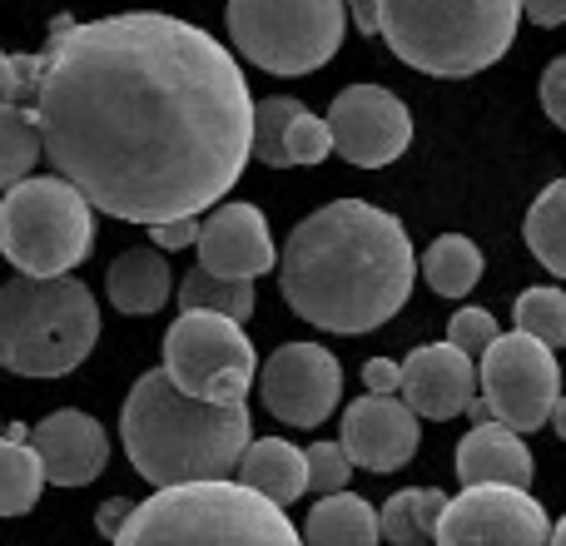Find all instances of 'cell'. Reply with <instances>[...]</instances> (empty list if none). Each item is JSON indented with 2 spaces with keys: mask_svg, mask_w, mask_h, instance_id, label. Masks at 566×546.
I'll use <instances>...</instances> for the list:
<instances>
[{
  "mask_svg": "<svg viewBox=\"0 0 566 546\" xmlns=\"http://www.w3.org/2000/svg\"><path fill=\"white\" fill-rule=\"evenodd\" d=\"M169 288H175V273H169L165 249H155V244L125 249L105 273L109 303H115L119 313H129V318H149V313H159L169 303Z\"/></svg>",
  "mask_w": 566,
  "mask_h": 546,
  "instance_id": "19",
  "label": "cell"
},
{
  "mask_svg": "<svg viewBox=\"0 0 566 546\" xmlns=\"http://www.w3.org/2000/svg\"><path fill=\"white\" fill-rule=\"evenodd\" d=\"M398 392L418 418H432V422L462 418L468 402L482 392L478 358H468L458 343H428V348H412L408 363H402V388Z\"/></svg>",
  "mask_w": 566,
  "mask_h": 546,
  "instance_id": "15",
  "label": "cell"
},
{
  "mask_svg": "<svg viewBox=\"0 0 566 546\" xmlns=\"http://www.w3.org/2000/svg\"><path fill=\"white\" fill-rule=\"evenodd\" d=\"M552 546H566V517L557 522V527H552Z\"/></svg>",
  "mask_w": 566,
  "mask_h": 546,
  "instance_id": "41",
  "label": "cell"
},
{
  "mask_svg": "<svg viewBox=\"0 0 566 546\" xmlns=\"http://www.w3.org/2000/svg\"><path fill=\"white\" fill-rule=\"evenodd\" d=\"M333 155V129L328 119H318L313 109H293L289 125H283V165H323Z\"/></svg>",
  "mask_w": 566,
  "mask_h": 546,
  "instance_id": "29",
  "label": "cell"
},
{
  "mask_svg": "<svg viewBox=\"0 0 566 546\" xmlns=\"http://www.w3.org/2000/svg\"><path fill=\"white\" fill-rule=\"evenodd\" d=\"M45 492V468L25 428L0 432V517H25Z\"/></svg>",
  "mask_w": 566,
  "mask_h": 546,
  "instance_id": "22",
  "label": "cell"
},
{
  "mask_svg": "<svg viewBox=\"0 0 566 546\" xmlns=\"http://www.w3.org/2000/svg\"><path fill=\"white\" fill-rule=\"evenodd\" d=\"M239 482L274 497L279 507H289V502H298L308 492V452L283 438H259L239 458Z\"/></svg>",
  "mask_w": 566,
  "mask_h": 546,
  "instance_id": "20",
  "label": "cell"
},
{
  "mask_svg": "<svg viewBox=\"0 0 566 546\" xmlns=\"http://www.w3.org/2000/svg\"><path fill=\"white\" fill-rule=\"evenodd\" d=\"M30 115L55 175L125 224L205 214L254 159V95L239 60L159 10L60 15Z\"/></svg>",
  "mask_w": 566,
  "mask_h": 546,
  "instance_id": "1",
  "label": "cell"
},
{
  "mask_svg": "<svg viewBox=\"0 0 566 546\" xmlns=\"http://www.w3.org/2000/svg\"><path fill=\"white\" fill-rule=\"evenodd\" d=\"M432 546H552V522L527 487L488 482L448 497Z\"/></svg>",
  "mask_w": 566,
  "mask_h": 546,
  "instance_id": "11",
  "label": "cell"
},
{
  "mask_svg": "<svg viewBox=\"0 0 566 546\" xmlns=\"http://www.w3.org/2000/svg\"><path fill=\"white\" fill-rule=\"evenodd\" d=\"M378 542H382L378 512H373V502L353 497L348 487L318 497L308 522H303V546H378Z\"/></svg>",
  "mask_w": 566,
  "mask_h": 546,
  "instance_id": "21",
  "label": "cell"
},
{
  "mask_svg": "<svg viewBox=\"0 0 566 546\" xmlns=\"http://www.w3.org/2000/svg\"><path fill=\"white\" fill-rule=\"evenodd\" d=\"M542 109H547L552 125L566 129V55L552 60L547 75H542Z\"/></svg>",
  "mask_w": 566,
  "mask_h": 546,
  "instance_id": "35",
  "label": "cell"
},
{
  "mask_svg": "<svg viewBox=\"0 0 566 546\" xmlns=\"http://www.w3.org/2000/svg\"><path fill=\"white\" fill-rule=\"evenodd\" d=\"M119 442L149 487H179L234 477L254 428L244 402H205L179 388L165 368H149L125 398Z\"/></svg>",
  "mask_w": 566,
  "mask_h": 546,
  "instance_id": "3",
  "label": "cell"
},
{
  "mask_svg": "<svg viewBox=\"0 0 566 546\" xmlns=\"http://www.w3.org/2000/svg\"><path fill=\"white\" fill-rule=\"evenodd\" d=\"M348 15L363 35H378V0H348Z\"/></svg>",
  "mask_w": 566,
  "mask_h": 546,
  "instance_id": "38",
  "label": "cell"
},
{
  "mask_svg": "<svg viewBox=\"0 0 566 546\" xmlns=\"http://www.w3.org/2000/svg\"><path fill=\"white\" fill-rule=\"evenodd\" d=\"M298 109V99L293 95H269L254 105V159L269 169H289L283 165V125H289V115Z\"/></svg>",
  "mask_w": 566,
  "mask_h": 546,
  "instance_id": "30",
  "label": "cell"
},
{
  "mask_svg": "<svg viewBox=\"0 0 566 546\" xmlns=\"http://www.w3.org/2000/svg\"><path fill=\"white\" fill-rule=\"evenodd\" d=\"M492 338H497V318H492L488 308H458L448 323V343H458L468 358H482V353L492 348Z\"/></svg>",
  "mask_w": 566,
  "mask_h": 546,
  "instance_id": "32",
  "label": "cell"
},
{
  "mask_svg": "<svg viewBox=\"0 0 566 546\" xmlns=\"http://www.w3.org/2000/svg\"><path fill=\"white\" fill-rule=\"evenodd\" d=\"M412 239L368 199L313 209L279 254V288L303 323L323 333H373L398 318L412 293Z\"/></svg>",
  "mask_w": 566,
  "mask_h": 546,
  "instance_id": "2",
  "label": "cell"
},
{
  "mask_svg": "<svg viewBox=\"0 0 566 546\" xmlns=\"http://www.w3.org/2000/svg\"><path fill=\"white\" fill-rule=\"evenodd\" d=\"M522 234H527L532 259H537L547 273L566 279V175L552 179V185L542 189L537 199H532Z\"/></svg>",
  "mask_w": 566,
  "mask_h": 546,
  "instance_id": "25",
  "label": "cell"
},
{
  "mask_svg": "<svg viewBox=\"0 0 566 546\" xmlns=\"http://www.w3.org/2000/svg\"><path fill=\"white\" fill-rule=\"evenodd\" d=\"M328 129H333V155H343L358 169H382L402 159L412 145V115L392 90L382 85H348L328 105Z\"/></svg>",
  "mask_w": 566,
  "mask_h": 546,
  "instance_id": "13",
  "label": "cell"
},
{
  "mask_svg": "<svg viewBox=\"0 0 566 546\" xmlns=\"http://www.w3.org/2000/svg\"><path fill=\"white\" fill-rule=\"evenodd\" d=\"M422 279H428L432 293L442 298H468L482 279V249L472 244L468 234H442L428 244V254L418 259Z\"/></svg>",
  "mask_w": 566,
  "mask_h": 546,
  "instance_id": "24",
  "label": "cell"
},
{
  "mask_svg": "<svg viewBox=\"0 0 566 546\" xmlns=\"http://www.w3.org/2000/svg\"><path fill=\"white\" fill-rule=\"evenodd\" d=\"M30 442H35V452H40L45 482H55V487H90L109 462L105 428L80 408H60V412H50V418H40Z\"/></svg>",
  "mask_w": 566,
  "mask_h": 546,
  "instance_id": "17",
  "label": "cell"
},
{
  "mask_svg": "<svg viewBox=\"0 0 566 546\" xmlns=\"http://www.w3.org/2000/svg\"><path fill=\"white\" fill-rule=\"evenodd\" d=\"M95 249V204L70 185L65 175L20 179L0 199V259L20 273H55L80 269Z\"/></svg>",
  "mask_w": 566,
  "mask_h": 546,
  "instance_id": "7",
  "label": "cell"
},
{
  "mask_svg": "<svg viewBox=\"0 0 566 546\" xmlns=\"http://www.w3.org/2000/svg\"><path fill=\"white\" fill-rule=\"evenodd\" d=\"M478 382L492 418L517 428L522 438L552 422V408L562 398V368L552 348L532 333H497L492 348L478 358Z\"/></svg>",
  "mask_w": 566,
  "mask_h": 546,
  "instance_id": "10",
  "label": "cell"
},
{
  "mask_svg": "<svg viewBox=\"0 0 566 546\" xmlns=\"http://www.w3.org/2000/svg\"><path fill=\"white\" fill-rule=\"evenodd\" d=\"M418 412L402 402V392H368L343 412V452L363 472H398L418 458Z\"/></svg>",
  "mask_w": 566,
  "mask_h": 546,
  "instance_id": "14",
  "label": "cell"
},
{
  "mask_svg": "<svg viewBox=\"0 0 566 546\" xmlns=\"http://www.w3.org/2000/svg\"><path fill=\"white\" fill-rule=\"evenodd\" d=\"M458 477L462 487H488V482H502V487H532V452L522 442L517 428L488 418L458 442Z\"/></svg>",
  "mask_w": 566,
  "mask_h": 546,
  "instance_id": "18",
  "label": "cell"
},
{
  "mask_svg": "<svg viewBox=\"0 0 566 546\" xmlns=\"http://www.w3.org/2000/svg\"><path fill=\"white\" fill-rule=\"evenodd\" d=\"M522 15H532L537 25H566V0H522Z\"/></svg>",
  "mask_w": 566,
  "mask_h": 546,
  "instance_id": "37",
  "label": "cell"
},
{
  "mask_svg": "<svg viewBox=\"0 0 566 546\" xmlns=\"http://www.w3.org/2000/svg\"><path fill=\"white\" fill-rule=\"evenodd\" d=\"M363 382H368V392H398L402 388V363L368 358V363H363Z\"/></svg>",
  "mask_w": 566,
  "mask_h": 546,
  "instance_id": "36",
  "label": "cell"
},
{
  "mask_svg": "<svg viewBox=\"0 0 566 546\" xmlns=\"http://www.w3.org/2000/svg\"><path fill=\"white\" fill-rule=\"evenodd\" d=\"M40 155H45V145H40V125L30 115V105L0 99V195L10 185H20Z\"/></svg>",
  "mask_w": 566,
  "mask_h": 546,
  "instance_id": "27",
  "label": "cell"
},
{
  "mask_svg": "<svg viewBox=\"0 0 566 546\" xmlns=\"http://www.w3.org/2000/svg\"><path fill=\"white\" fill-rule=\"evenodd\" d=\"M517 328L542 338L547 348H566V293L562 288H527L512 303Z\"/></svg>",
  "mask_w": 566,
  "mask_h": 546,
  "instance_id": "28",
  "label": "cell"
},
{
  "mask_svg": "<svg viewBox=\"0 0 566 546\" xmlns=\"http://www.w3.org/2000/svg\"><path fill=\"white\" fill-rule=\"evenodd\" d=\"M135 507H125V502H105V507H99V532H105V537H115L119 527H125V517Z\"/></svg>",
  "mask_w": 566,
  "mask_h": 546,
  "instance_id": "39",
  "label": "cell"
},
{
  "mask_svg": "<svg viewBox=\"0 0 566 546\" xmlns=\"http://www.w3.org/2000/svg\"><path fill=\"white\" fill-rule=\"evenodd\" d=\"M448 512V492L438 487H408V492H392L378 512V527L388 546H428L438 537V522Z\"/></svg>",
  "mask_w": 566,
  "mask_h": 546,
  "instance_id": "23",
  "label": "cell"
},
{
  "mask_svg": "<svg viewBox=\"0 0 566 546\" xmlns=\"http://www.w3.org/2000/svg\"><path fill=\"white\" fill-rule=\"evenodd\" d=\"M179 303L185 308H205V313H224V318L249 323L254 318V279H224V273L209 269H189L185 283H179Z\"/></svg>",
  "mask_w": 566,
  "mask_h": 546,
  "instance_id": "26",
  "label": "cell"
},
{
  "mask_svg": "<svg viewBox=\"0 0 566 546\" xmlns=\"http://www.w3.org/2000/svg\"><path fill=\"white\" fill-rule=\"evenodd\" d=\"M353 477V458L343 452V442H313L308 448V492L328 497V492H343Z\"/></svg>",
  "mask_w": 566,
  "mask_h": 546,
  "instance_id": "31",
  "label": "cell"
},
{
  "mask_svg": "<svg viewBox=\"0 0 566 546\" xmlns=\"http://www.w3.org/2000/svg\"><path fill=\"white\" fill-rule=\"evenodd\" d=\"M35 80H40V55H10V50H0V99L30 105L35 99Z\"/></svg>",
  "mask_w": 566,
  "mask_h": 546,
  "instance_id": "33",
  "label": "cell"
},
{
  "mask_svg": "<svg viewBox=\"0 0 566 546\" xmlns=\"http://www.w3.org/2000/svg\"><path fill=\"white\" fill-rule=\"evenodd\" d=\"M552 428H557V438L566 442V398H557V408H552Z\"/></svg>",
  "mask_w": 566,
  "mask_h": 546,
  "instance_id": "40",
  "label": "cell"
},
{
  "mask_svg": "<svg viewBox=\"0 0 566 546\" xmlns=\"http://www.w3.org/2000/svg\"><path fill=\"white\" fill-rule=\"evenodd\" d=\"M199 214H179V219H165V224H149V234H155V249H165V254H179V249H195L199 244Z\"/></svg>",
  "mask_w": 566,
  "mask_h": 546,
  "instance_id": "34",
  "label": "cell"
},
{
  "mask_svg": "<svg viewBox=\"0 0 566 546\" xmlns=\"http://www.w3.org/2000/svg\"><path fill=\"white\" fill-rule=\"evenodd\" d=\"M109 546H303V537L274 497L219 477L155 487Z\"/></svg>",
  "mask_w": 566,
  "mask_h": 546,
  "instance_id": "4",
  "label": "cell"
},
{
  "mask_svg": "<svg viewBox=\"0 0 566 546\" xmlns=\"http://www.w3.org/2000/svg\"><path fill=\"white\" fill-rule=\"evenodd\" d=\"M165 372L205 402H244L259 378V358L239 318L185 308L165 333Z\"/></svg>",
  "mask_w": 566,
  "mask_h": 546,
  "instance_id": "9",
  "label": "cell"
},
{
  "mask_svg": "<svg viewBox=\"0 0 566 546\" xmlns=\"http://www.w3.org/2000/svg\"><path fill=\"white\" fill-rule=\"evenodd\" d=\"M95 293L70 273H15L0 283V368L15 378H65L95 353Z\"/></svg>",
  "mask_w": 566,
  "mask_h": 546,
  "instance_id": "6",
  "label": "cell"
},
{
  "mask_svg": "<svg viewBox=\"0 0 566 546\" xmlns=\"http://www.w3.org/2000/svg\"><path fill=\"white\" fill-rule=\"evenodd\" d=\"M259 398L289 428H318L343 398V368L323 343H283L259 368Z\"/></svg>",
  "mask_w": 566,
  "mask_h": 546,
  "instance_id": "12",
  "label": "cell"
},
{
  "mask_svg": "<svg viewBox=\"0 0 566 546\" xmlns=\"http://www.w3.org/2000/svg\"><path fill=\"white\" fill-rule=\"evenodd\" d=\"M199 269L224 279H259L279 264L274 234L259 204H219L199 229Z\"/></svg>",
  "mask_w": 566,
  "mask_h": 546,
  "instance_id": "16",
  "label": "cell"
},
{
  "mask_svg": "<svg viewBox=\"0 0 566 546\" xmlns=\"http://www.w3.org/2000/svg\"><path fill=\"white\" fill-rule=\"evenodd\" d=\"M522 0H378V35L402 65L468 80L497 65L517 40Z\"/></svg>",
  "mask_w": 566,
  "mask_h": 546,
  "instance_id": "5",
  "label": "cell"
},
{
  "mask_svg": "<svg viewBox=\"0 0 566 546\" xmlns=\"http://www.w3.org/2000/svg\"><path fill=\"white\" fill-rule=\"evenodd\" d=\"M0 432H6V422H0Z\"/></svg>",
  "mask_w": 566,
  "mask_h": 546,
  "instance_id": "42",
  "label": "cell"
},
{
  "mask_svg": "<svg viewBox=\"0 0 566 546\" xmlns=\"http://www.w3.org/2000/svg\"><path fill=\"white\" fill-rule=\"evenodd\" d=\"M234 50L269 75H313L343 45L348 0H229Z\"/></svg>",
  "mask_w": 566,
  "mask_h": 546,
  "instance_id": "8",
  "label": "cell"
}]
</instances>
